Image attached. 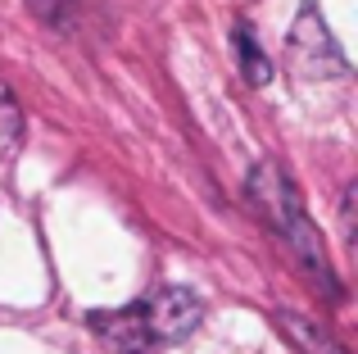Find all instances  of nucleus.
<instances>
[{
  "mask_svg": "<svg viewBox=\"0 0 358 354\" xmlns=\"http://www.w3.org/2000/svg\"><path fill=\"white\" fill-rule=\"evenodd\" d=\"M204 318V304L186 286H159L127 309L91 313V332L122 354H155L159 346L186 341Z\"/></svg>",
  "mask_w": 358,
  "mask_h": 354,
  "instance_id": "f257e3e1",
  "label": "nucleus"
},
{
  "mask_svg": "<svg viewBox=\"0 0 358 354\" xmlns=\"http://www.w3.org/2000/svg\"><path fill=\"white\" fill-rule=\"evenodd\" d=\"M245 191H250L254 209H259L263 218L272 222V232H277V236L290 246V255L299 259V268H304V273L313 277V286H317V291H327L331 300H341V286H336V277H331V264H327L322 236H317V227L308 222L304 204H299V191H295V182H290V177L281 173L272 160H263L259 169L250 173Z\"/></svg>",
  "mask_w": 358,
  "mask_h": 354,
  "instance_id": "f03ea898",
  "label": "nucleus"
},
{
  "mask_svg": "<svg viewBox=\"0 0 358 354\" xmlns=\"http://www.w3.org/2000/svg\"><path fill=\"white\" fill-rule=\"evenodd\" d=\"M290 64H295V73L299 78H308V82H317V78H345L350 73V64H345V55L336 50V41H331V32H327V23L317 18V9L313 5H304L299 9V18H295V27H290Z\"/></svg>",
  "mask_w": 358,
  "mask_h": 354,
  "instance_id": "7ed1b4c3",
  "label": "nucleus"
},
{
  "mask_svg": "<svg viewBox=\"0 0 358 354\" xmlns=\"http://www.w3.org/2000/svg\"><path fill=\"white\" fill-rule=\"evenodd\" d=\"M281 332H286L304 354H345V346L331 337V332L317 327V323H308V318H299V313H281Z\"/></svg>",
  "mask_w": 358,
  "mask_h": 354,
  "instance_id": "20e7f679",
  "label": "nucleus"
},
{
  "mask_svg": "<svg viewBox=\"0 0 358 354\" xmlns=\"http://www.w3.org/2000/svg\"><path fill=\"white\" fill-rule=\"evenodd\" d=\"M236 59H241V73H245L250 87H268L272 82V64L263 59L259 41H254V32L245 23H236Z\"/></svg>",
  "mask_w": 358,
  "mask_h": 354,
  "instance_id": "39448f33",
  "label": "nucleus"
},
{
  "mask_svg": "<svg viewBox=\"0 0 358 354\" xmlns=\"http://www.w3.org/2000/svg\"><path fill=\"white\" fill-rule=\"evenodd\" d=\"M18 132H23V118H18V105H14V96H9V91L0 87V155H5L9 146L18 141Z\"/></svg>",
  "mask_w": 358,
  "mask_h": 354,
  "instance_id": "423d86ee",
  "label": "nucleus"
},
{
  "mask_svg": "<svg viewBox=\"0 0 358 354\" xmlns=\"http://www.w3.org/2000/svg\"><path fill=\"white\" fill-rule=\"evenodd\" d=\"M73 5L78 0H27V9H32L41 23H50V27H64L73 18Z\"/></svg>",
  "mask_w": 358,
  "mask_h": 354,
  "instance_id": "0eeeda50",
  "label": "nucleus"
}]
</instances>
